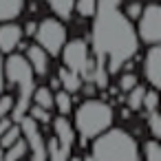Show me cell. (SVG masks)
Instances as JSON below:
<instances>
[{
	"label": "cell",
	"instance_id": "cell-29",
	"mask_svg": "<svg viewBox=\"0 0 161 161\" xmlns=\"http://www.w3.org/2000/svg\"><path fill=\"white\" fill-rule=\"evenodd\" d=\"M11 126H14V121H11L9 117H3V119H0V137H3V135H5Z\"/></svg>",
	"mask_w": 161,
	"mask_h": 161
},
{
	"label": "cell",
	"instance_id": "cell-10",
	"mask_svg": "<svg viewBox=\"0 0 161 161\" xmlns=\"http://www.w3.org/2000/svg\"><path fill=\"white\" fill-rule=\"evenodd\" d=\"M22 40V29L18 25H11V22H5L0 27V51L3 53H11Z\"/></svg>",
	"mask_w": 161,
	"mask_h": 161
},
{
	"label": "cell",
	"instance_id": "cell-32",
	"mask_svg": "<svg viewBox=\"0 0 161 161\" xmlns=\"http://www.w3.org/2000/svg\"><path fill=\"white\" fill-rule=\"evenodd\" d=\"M3 77H5V71H3V55H0V91H3Z\"/></svg>",
	"mask_w": 161,
	"mask_h": 161
},
{
	"label": "cell",
	"instance_id": "cell-3",
	"mask_svg": "<svg viewBox=\"0 0 161 161\" xmlns=\"http://www.w3.org/2000/svg\"><path fill=\"white\" fill-rule=\"evenodd\" d=\"M91 161H139L137 141L126 130H106L95 139Z\"/></svg>",
	"mask_w": 161,
	"mask_h": 161
},
{
	"label": "cell",
	"instance_id": "cell-21",
	"mask_svg": "<svg viewBox=\"0 0 161 161\" xmlns=\"http://www.w3.org/2000/svg\"><path fill=\"white\" fill-rule=\"evenodd\" d=\"M143 95H146V88L137 84L132 91H128V106L132 110H139L141 108V102H143Z\"/></svg>",
	"mask_w": 161,
	"mask_h": 161
},
{
	"label": "cell",
	"instance_id": "cell-1",
	"mask_svg": "<svg viewBox=\"0 0 161 161\" xmlns=\"http://www.w3.org/2000/svg\"><path fill=\"white\" fill-rule=\"evenodd\" d=\"M93 51L97 62L106 66V71H119L139 47L132 22L124 16L119 5H97V14L93 16V33H91Z\"/></svg>",
	"mask_w": 161,
	"mask_h": 161
},
{
	"label": "cell",
	"instance_id": "cell-30",
	"mask_svg": "<svg viewBox=\"0 0 161 161\" xmlns=\"http://www.w3.org/2000/svg\"><path fill=\"white\" fill-rule=\"evenodd\" d=\"M36 27H38L36 22H29V25L25 27V31H22V33H27V36H36Z\"/></svg>",
	"mask_w": 161,
	"mask_h": 161
},
{
	"label": "cell",
	"instance_id": "cell-28",
	"mask_svg": "<svg viewBox=\"0 0 161 161\" xmlns=\"http://www.w3.org/2000/svg\"><path fill=\"white\" fill-rule=\"evenodd\" d=\"M141 11H143L141 3H130V5H126V11H124V16L130 20V18H139V16H141Z\"/></svg>",
	"mask_w": 161,
	"mask_h": 161
},
{
	"label": "cell",
	"instance_id": "cell-22",
	"mask_svg": "<svg viewBox=\"0 0 161 161\" xmlns=\"http://www.w3.org/2000/svg\"><path fill=\"white\" fill-rule=\"evenodd\" d=\"M18 139H20V128L14 124V126H11V128H9V130L3 135V137H0V148H3V150H7V148H11V146H14Z\"/></svg>",
	"mask_w": 161,
	"mask_h": 161
},
{
	"label": "cell",
	"instance_id": "cell-20",
	"mask_svg": "<svg viewBox=\"0 0 161 161\" xmlns=\"http://www.w3.org/2000/svg\"><path fill=\"white\" fill-rule=\"evenodd\" d=\"M143 159L146 161H161V146L157 139H150L143 146Z\"/></svg>",
	"mask_w": 161,
	"mask_h": 161
},
{
	"label": "cell",
	"instance_id": "cell-13",
	"mask_svg": "<svg viewBox=\"0 0 161 161\" xmlns=\"http://www.w3.org/2000/svg\"><path fill=\"white\" fill-rule=\"evenodd\" d=\"M25 9V0H0V22H11Z\"/></svg>",
	"mask_w": 161,
	"mask_h": 161
},
{
	"label": "cell",
	"instance_id": "cell-12",
	"mask_svg": "<svg viewBox=\"0 0 161 161\" xmlns=\"http://www.w3.org/2000/svg\"><path fill=\"white\" fill-rule=\"evenodd\" d=\"M58 82H60V86H64V93H69V95L82 91V86H84V77H82L80 73L69 71V69H62V71H60Z\"/></svg>",
	"mask_w": 161,
	"mask_h": 161
},
{
	"label": "cell",
	"instance_id": "cell-4",
	"mask_svg": "<svg viewBox=\"0 0 161 161\" xmlns=\"http://www.w3.org/2000/svg\"><path fill=\"white\" fill-rule=\"evenodd\" d=\"M36 40H38V47L47 55H55L66 44V29L60 20L47 18L36 27Z\"/></svg>",
	"mask_w": 161,
	"mask_h": 161
},
{
	"label": "cell",
	"instance_id": "cell-9",
	"mask_svg": "<svg viewBox=\"0 0 161 161\" xmlns=\"http://www.w3.org/2000/svg\"><path fill=\"white\" fill-rule=\"evenodd\" d=\"M53 132H55V141L64 148V150H71L73 148V141H75V130H73V124L66 119V117H55L53 121Z\"/></svg>",
	"mask_w": 161,
	"mask_h": 161
},
{
	"label": "cell",
	"instance_id": "cell-5",
	"mask_svg": "<svg viewBox=\"0 0 161 161\" xmlns=\"http://www.w3.org/2000/svg\"><path fill=\"white\" fill-rule=\"evenodd\" d=\"M135 33H137V40H143L152 47L161 40V7L159 5L143 7L139 16V29Z\"/></svg>",
	"mask_w": 161,
	"mask_h": 161
},
{
	"label": "cell",
	"instance_id": "cell-16",
	"mask_svg": "<svg viewBox=\"0 0 161 161\" xmlns=\"http://www.w3.org/2000/svg\"><path fill=\"white\" fill-rule=\"evenodd\" d=\"M69 154H71V150H64L55 139H51L47 143V159L49 161H69Z\"/></svg>",
	"mask_w": 161,
	"mask_h": 161
},
{
	"label": "cell",
	"instance_id": "cell-24",
	"mask_svg": "<svg viewBox=\"0 0 161 161\" xmlns=\"http://www.w3.org/2000/svg\"><path fill=\"white\" fill-rule=\"evenodd\" d=\"M27 113H29V117L33 119V121H40V124H49L51 121V115H49V110H44V108H38V106H29L27 108Z\"/></svg>",
	"mask_w": 161,
	"mask_h": 161
},
{
	"label": "cell",
	"instance_id": "cell-7",
	"mask_svg": "<svg viewBox=\"0 0 161 161\" xmlns=\"http://www.w3.org/2000/svg\"><path fill=\"white\" fill-rule=\"evenodd\" d=\"M18 124H20V132L25 137L27 150H31V154H33V161H47V141L38 128V121H33L29 115H25Z\"/></svg>",
	"mask_w": 161,
	"mask_h": 161
},
{
	"label": "cell",
	"instance_id": "cell-17",
	"mask_svg": "<svg viewBox=\"0 0 161 161\" xmlns=\"http://www.w3.org/2000/svg\"><path fill=\"white\" fill-rule=\"evenodd\" d=\"M25 152H27V143H25V139H18L11 148L5 150L3 161H20V159L25 157Z\"/></svg>",
	"mask_w": 161,
	"mask_h": 161
},
{
	"label": "cell",
	"instance_id": "cell-19",
	"mask_svg": "<svg viewBox=\"0 0 161 161\" xmlns=\"http://www.w3.org/2000/svg\"><path fill=\"white\" fill-rule=\"evenodd\" d=\"M73 7L77 9L82 18H93L97 14V0H75Z\"/></svg>",
	"mask_w": 161,
	"mask_h": 161
},
{
	"label": "cell",
	"instance_id": "cell-26",
	"mask_svg": "<svg viewBox=\"0 0 161 161\" xmlns=\"http://www.w3.org/2000/svg\"><path fill=\"white\" fill-rule=\"evenodd\" d=\"M137 86V77L132 75V73H124L121 77H119V88L124 91V93H128V91H132Z\"/></svg>",
	"mask_w": 161,
	"mask_h": 161
},
{
	"label": "cell",
	"instance_id": "cell-18",
	"mask_svg": "<svg viewBox=\"0 0 161 161\" xmlns=\"http://www.w3.org/2000/svg\"><path fill=\"white\" fill-rule=\"evenodd\" d=\"M53 106L60 110V115L64 117V115H69L71 110H73V99H71V95L69 93H58V95H53Z\"/></svg>",
	"mask_w": 161,
	"mask_h": 161
},
{
	"label": "cell",
	"instance_id": "cell-2",
	"mask_svg": "<svg viewBox=\"0 0 161 161\" xmlns=\"http://www.w3.org/2000/svg\"><path fill=\"white\" fill-rule=\"evenodd\" d=\"M113 117H115L113 108L106 102H102V99H86L75 110V128L73 130L84 141L97 139L99 135L110 130Z\"/></svg>",
	"mask_w": 161,
	"mask_h": 161
},
{
	"label": "cell",
	"instance_id": "cell-6",
	"mask_svg": "<svg viewBox=\"0 0 161 161\" xmlns=\"http://www.w3.org/2000/svg\"><path fill=\"white\" fill-rule=\"evenodd\" d=\"M62 60H64V69L84 75V71H86V66L91 62V58H88V44L84 40H80V38L66 42L62 47Z\"/></svg>",
	"mask_w": 161,
	"mask_h": 161
},
{
	"label": "cell",
	"instance_id": "cell-23",
	"mask_svg": "<svg viewBox=\"0 0 161 161\" xmlns=\"http://www.w3.org/2000/svg\"><path fill=\"white\" fill-rule=\"evenodd\" d=\"M157 106H159V93H157V91H146L143 102H141V108L148 110V113H154Z\"/></svg>",
	"mask_w": 161,
	"mask_h": 161
},
{
	"label": "cell",
	"instance_id": "cell-15",
	"mask_svg": "<svg viewBox=\"0 0 161 161\" xmlns=\"http://www.w3.org/2000/svg\"><path fill=\"white\" fill-rule=\"evenodd\" d=\"M47 5L51 7V11L60 18H71L73 14V0H47Z\"/></svg>",
	"mask_w": 161,
	"mask_h": 161
},
{
	"label": "cell",
	"instance_id": "cell-14",
	"mask_svg": "<svg viewBox=\"0 0 161 161\" xmlns=\"http://www.w3.org/2000/svg\"><path fill=\"white\" fill-rule=\"evenodd\" d=\"M31 104L38 106V108H44V110H51L53 108V93L44 86L40 88H33V95H31Z\"/></svg>",
	"mask_w": 161,
	"mask_h": 161
},
{
	"label": "cell",
	"instance_id": "cell-11",
	"mask_svg": "<svg viewBox=\"0 0 161 161\" xmlns=\"http://www.w3.org/2000/svg\"><path fill=\"white\" fill-rule=\"evenodd\" d=\"M25 60L29 62L31 71H33V73H38V75H44V73H47V69H49V55H47L38 44L27 49V58H25Z\"/></svg>",
	"mask_w": 161,
	"mask_h": 161
},
{
	"label": "cell",
	"instance_id": "cell-33",
	"mask_svg": "<svg viewBox=\"0 0 161 161\" xmlns=\"http://www.w3.org/2000/svg\"><path fill=\"white\" fill-rule=\"evenodd\" d=\"M3 154H5V150H3V148H0V161H3Z\"/></svg>",
	"mask_w": 161,
	"mask_h": 161
},
{
	"label": "cell",
	"instance_id": "cell-8",
	"mask_svg": "<svg viewBox=\"0 0 161 161\" xmlns=\"http://www.w3.org/2000/svg\"><path fill=\"white\" fill-rule=\"evenodd\" d=\"M143 75L148 80V84L152 86V91L161 88V49L154 44L148 49L146 60H143Z\"/></svg>",
	"mask_w": 161,
	"mask_h": 161
},
{
	"label": "cell",
	"instance_id": "cell-25",
	"mask_svg": "<svg viewBox=\"0 0 161 161\" xmlns=\"http://www.w3.org/2000/svg\"><path fill=\"white\" fill-rule=\"evenodd\" d=\"M148 126H150L152 137H154V139H159V137H161V115H159V110L148 113Z\"/></svg>",
	"mask_w": 161,
	"mask_h": 161
},
{
	"label": "cell",
	"instance_id": "cell-27",
	"mask_svg": "<svg viewBox=\"0 0 161 161\" xmlns=\"http://www.w3.org/2000/svg\"><path fill=\"white\" fill-rule=\"evenodd\" d=\"M11 110H14V97L3 95V97H0V119H3V117H7Z\"/></svg>",
	"mask_w": 161,
	"mask_h": 161
},
{
	"label": "cell",
	"instance_id": "cell-31",
	"mask_svg": "<svg viewBox=\"0 0 161 161\" xmlns=\"http://www.w3.org/2000/svg\"><path fill=\"white\" fill-rule=\"evenodd\" d=\"M121 0H97V5H119Z\"/></svg>",
	"mask_w": 161,
	"mask_h": 161
}]
</instances>
